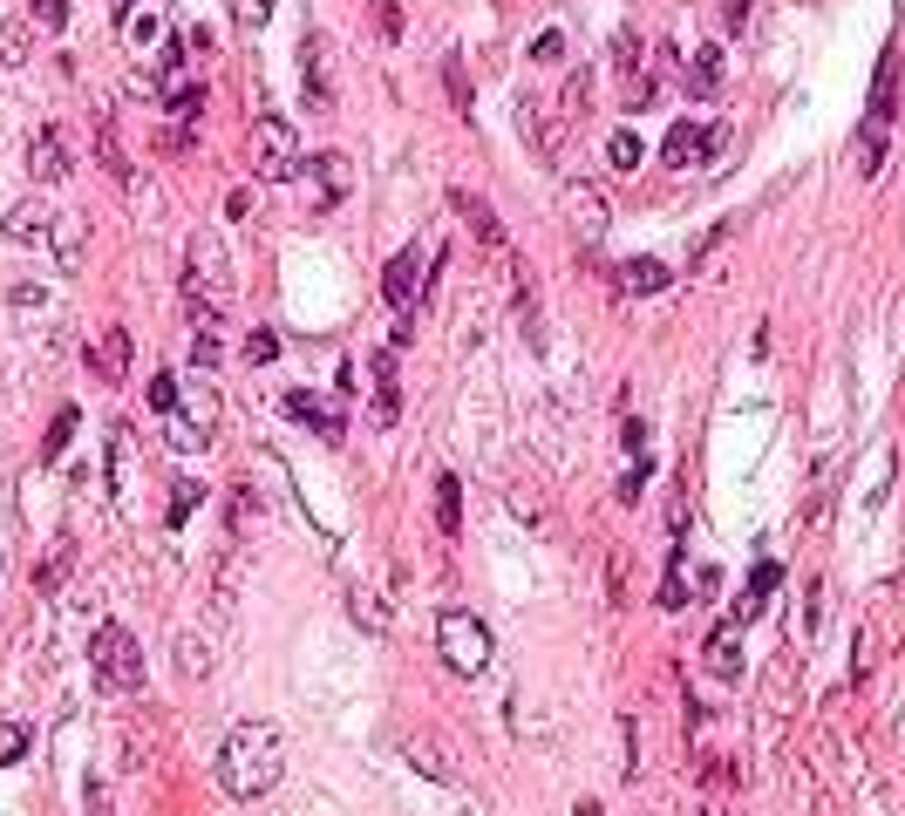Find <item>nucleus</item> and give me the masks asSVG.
Returning a JSON list of instances; mask_svg holds the SVG:
<instances>
[{"label":"nucleus","instance_id":"nucleus-1","mask_svg":"<svg viewBox=\"0 0 905 816\" xmlns=\"http://www.w3.org/2000/svg\"><path fill=\"white\" fill-rule=\"evenodd\" d=\"M218 790L231 803H259L266 790H280V769H287V749H280V728L272 721H239L218 742Z\"/></svg>","mask_w":905,"mask_h":816},{"label":"nucleus","instance_id":"nucleus-2","mask_svg":"<svg viewBox=\"0 0 905 816\" xmlns=\"http://www.w3.org/2000/svg\"><path fill=\"white\" fill-rule=\"evenodd\" d=\"M225 306H231L225 252H218V239H198V246H191V265H184V314L198 320V327H212Z\"/></svg>","mask_w":905,"mask_h":816},{"label":"nucleus","instance_id":"nucleus-3","mask_svg":"<svg viewBox=\"0 0 905 816\" xmlns=\"http://www.w3.org/2000/svg\"><path fill=\"white\" fill-rule=\"evenodd\" d=\"M89 667H96V681H103L109 694H137V687L150 681L137 633H130V627H116V619H103V633L89 640Z\"/></svg>","mask_w":905,"mask_h":816},{"label":"nucleus","instance_id":"nucleus-4","mask_svg":"<svg viewBox=\"0 0 905 816\" xmlns=\"http://www.w3.org/2000/svg\"><path fill=\"white\" fill-rule=\"evenodd\" d=\"M437 653H443V667H450V674L477 681V674L491 667L497 640H491V627H484L477 612H443V619H437Z\"/></svg>","mask_w":905,"mask_h":816},{"label":"nucleus","instance_id":"nucleus-5","mask_svg":"<svg viewBox=\"0 0 905 816\" xmlns=\"http://www.w3.org/2000/svg\"><path fill=\"white\" fill-rule=\"evenodd\" d=\"M252 171L266 184L300 177V143H293V130L280 123V116H259V123H252Z\"/></svg>","mask_w":905,"mask_h":816},{"label":"nucleus","instance_id":"nucleus-6","mask_svg":"<svg viewBox=\"0 0 905 816\" xmlns=\"http://www.w3.org/2000/svg\"><path fill=\"white\" fill-rule=\"evenodd\" d=\"M722 143H729V130H722V123H675V130L660 137V164H667V171L715 164V157H722Z\"/></svg>","mask_w":905,"mask_h":816},{"label":"nucleus","instance_id":"nucleus-7","mask_svg":"<svg viewBox=\"0 0 905 816\" xmlns=\"http://www.w3.org/2000/svg\"><path fill=\"white\" fill-rule=\"evenodd\" d=\"M49 231H55L49 198H21V205L0 211V239H8V246H49Z\"/></svg>","mask_w":905,"mask_h":816},{"label":"nucleus","instance_id":"nucleus-8","mask_svg":"<svg viewBox=\"0 0 905 816\" xmlns=\"http://www.w3.org/2000/svg\"><path fill=\"white\" fill-rule=\"evenodd\" d=\"M116 28H123V48H157L164 42V0H123V14H116Z\"/></svg>","mask_w":905,"mask_h":816},{"label":"nucleus","instance_id":"nucleus-9","mask_svg":"<svg viewBox=\"0 0 905 816\" xmlns=\"http://www.w3.org/2000/svg\"><path fill=\"white\" fill-rule=\"evenodd\" d=\"M28 171H34V184H49V191L68 184V143H62L55 123H49V130H34V143H28Z\"/></svg>","mask_w":905,"mask_h":816},{"label":"nucleus","instance_id":"nucleus-10","mask_svg":"<svg viewBox=\"0 0 905 816\" xmlns=\"http://www.w3.org/2000/svg\"><path fill=\"white\" fill-rule=\"evenodd\" d=\"M450 205L463 211V225L470 231H477V239H484V252H497V259H510V239H504V225H497V211L477 198V191H450Z\"/></svg>","mask_w":905,"mask_h":816},{"label":"nucleus","instance_id":"nucleus-11","mask_svg":"<svg viewBox=\"0 0 905 816\" xmlns=\"http://www.w3.org/2000/svg\"><path fill=\"white\" fill-rule=\"evenodd\" d=\"M416 272H422V252H416V246L381 265V300L396 306V314H409V306H416Z\"/></svg>","mask_w":905,"mask_h":816},{"label":"nucleus","instance_id":"nucleus-12","mask_svg":"<svg viewBox=\"0 0 905 816\" xmlns=\"http://www.w3.org/2000/svg\"><path fill=\"white\" fill-rule=\"evenodd\" d=\"M313 191H321V205H341L347 191H354V164H347V150H321V157L306 164Z\"/></svg>","mask_w":905,"mask_h":816},{"label":"nucleus","instance_id":"nucleus-13","mask_svg":"<svg viewBox=\"0 0 905 816\" xmlns=\"http://www.w3.org/2000/svg\"><path fill=\"white\" fill-rule=\"evenodd\" d=\"M701 660H708V674H722V681H735V674H742V619H722V627L708 633Z\"/></svg>","mask_w":905,"mask_h":816},{"label":"nucleus","instance_id":"nucleus-14","mask_svg":"<svg viewBox=\"0 0 905 816\" xmlns=\"http://www.w3.org/2000/svg\"><path fill=\"white\" fill-rule=\"evenodd\" d=\"M287 415L300 422V429H313V436H327V443H341V429H347V422L321 402V395H306V388H293V395H287Z\"/></svg>","mask_w":905,"mask_h":816},{"label":"nucleus","instance_id":"nucleus-15","mask_svg":"<svg viewBox=\"0 0 905 816\" xmlns=\"http://www.w3.org/2000/svg\"><path fill=\"white\" fill-rule=\"evenodd\" d=\"M89 374H96V381H109V388L130 374V334H123V327H109V334L89 347Z\"/></svg>","mask_w":905,"mask_h":816},{"label":"nucleus","instance_id":"nucleus-16","mask_svg":"<svg viewBox=\"0 0 905 816\" xmlns=\"http://www.w3.org/2000/svg\"><path fill=\"white\" fill-rule=\"evenodd\" d=\"M694 102H715L722 96V48H694L688 55V83H681Z\"/></svg>","mask_w":905,"mask_h":816},{"label":"nucleus","instance_id":"nucleus-17","mask_svg":"<svg viewBox=\"0 0 905 816\" xmlns=\"http://www.w3.org/2000/svg\"><path fill=\"white\" fill-rule=\"evenodd\" d=\"M565 211H572V225H579V239H600V231H606V198H600L593 184H572V191H565Z\"/></svg>","mask_w":905,"mask_h":816},{"label":"nucleus","instance_id":"nucleus-18","mask_svg":"<svg viewBox=\"0 0 905 816\" xmlns=\"http://www.w3.org/2000/svg\"><path fill=\"white\" fill-rule=\"evenodd\" d=\"M613 280H620V293H626V300H654V293L667 286V265H660V259H626V265L613 272Z\"/></svg>","mask_w":905,"mask_h":816},{"label":"nucleus","instance_id":"nucleus-19","mask_svg":"<svg viewBox=\"0 0 905 816\" xmlns=\"http://www.w3.org/2000/svg\"><path fill=\"white\" fill-rule=\"evenodd\" d=\"M776 578H783V565H769V558H763V565L750 572V586H742V606H735V619H756V612L769 606V592H776Z\"/></svg>","mask_w":905,"mask_h":816},{"label":"nucleus","instance_id":"nucleus-20","mask_svg":"<svg viewBox=\"0 0 905 816\" xmlns=\"http://www.w3.org/2000/svg\"><path fill=\"white\" fill-rule=\"evenodd\" d=\"M437 531H443V537L463 531V490H456L450 470H437Z\"/></svg>","mask_w":905,"mask_h":816},{"label":"nucleus","instance_id":"nucleus-21","mask_svg":"<svg viewBox=\"0 0 905 816\" xmlns=\"http://www.w3.org/2000/svg\"><path fill=\"white\" fill-rule=\"evenodd\" d=\"M83 246H89V225L83 218H55V259H62V272L83 265Z\"/></svg>","mask_w":905,"mask_h":816},{"label":"nucleus","instance_id":"nucleus-22","mask_svg":"<svg viewBox=\"0 0 905 816\" xmlns=\"http://www.w3.org/2000/svg\"><path fill=\"white\" fill-rule=\"evenodd\" d=\"M34 55V21H0V68H21Z\"/></svg>","mask_w":905,"mask_h":816},{"label":"nucleus","instance_id":"nucleus-23","mask_svg":"<svg viewBox=\"0 0 905 816\" xmlns=\"http://www.w3.org/2000/svg\"><path fill=\"white\" fill-rule=\"evenodd\" d=\"M640 157H647L640 130H613V137H606V164H613V171H640Z\"/></svg>","mask_w":905,"mask_h":816},{"label":"nucleus","instance_id":"nucleus-24","mask_svg":"<svg viewBox=\"0 0 905 816\" xmlns=\"http://www.w3.org/2000/svg\"><path fill=\"white\" fill-rule=\"evenodd\" d=\"M143 395H150V409H157V415H171V409L184 402V388H177V374H150V388H143Z\"/></svg>","mask_w":905,"mask_h":816},{"label":"nucleus","instance_id":"nucleus-25","mask_svg":"<svg viewBox=\"0 0 905 816\" xmlns=\"http://www.w3.org/2000/svg\"><path fill=\"white\" fill-rule=\"evenodd\" d=\"M28 21L49 28V34H62V28H68V0H28Z\"/></svg>","mask_w":905,"mask_h":816},{"label":"nucleus","instance_id":"nucleus-26","mask_svg":"<svg viewBox=\"0 0 905 816\" xmlns=\"http://www.w3.org/2000/svg\"><path fill=\"white\" fill-rule=\"evenodd\" d=\"M246 361H252V368L280 361V334H272V327H252V334H246Z\"/></svg>","mask_w":905,"mask_h":816},{"label":"nucleus","instance_id":"nucleus-27","mask_svg":"<svg viewBox=\"0 0 905 816\" xmlns=\"http://www.w3.org/2000/svg\"><path fill=\"white\" fill-rule=\"evenodd\" d=\"M409 762H416L422 775H437V783H456L450 762H443V749H429V742H409Z\"/></svg>","mask_w":905,"mask_h":816},{"label":"nucleus","instance_id":"nucleus-28","mask_svg":"<svg viewBox=\"0 0 905 816\" xmlns=\"http://www.w3.org/2000/svg\"><path fill=\"white\" fill-rule=\"evenodd\" d=\"M225 347H218V327H198V340H191V368H218Z\"/></svg>","mask_w":905,"mask_h":816},{"label":"nucleus","instance_id":"nucleus-29","mask_svg":"<svg viewBox=\"0 0 905 816\" xmlns=\"http://www.w3.org/2000/svg\"><path fill=\"white\" fill-rule=\"evenodd\" d=\"M443 89H450V102H456V109H470V75H463V55H450V62H443Z\"/></svg>","mask_w":905,"mask_h":816},{"label":"nucleus","instance_id":"nucleus-30","mask_svg":"<svg viewBox=\"0 0 905 816\" xmlns=\"http://www.w3.org/2000/svg\"><path fill=\"white\" fill-rule=\"evenodd\" d=\"M96 157H103V171H109L116 184H130V164H123V150H116V137H109V130L96 137Z\"/></svg>","mask_w":905,"mask_h":816},{"label":"nucleus","instance_id":"nucleus-31","mask_svg":"<svg viewBox=\"0 0 905 816\" xmlns=\"http://www.w3.org/2000/svg\"><path fill=\"white\" fill-rule=\"evenodd\" d=\"M375 34H381V42H402V8H396V0H381V8H375Z\"/></svg>","mask_w":905,"mask_h":816},{"label":"nucleus","instance_id":"nucleus-32","mask_svg":"<svg viewBox=\"0 0 905 816\" xmlns=\"http://www.w3.org/2000/svg\"><path fill=\"white\" fill-rule=\"evenodd\" d=\"M559 55H565V34H559V28L531 34V62H559Z\"/></svg>","mask_w":905,"mask_h":816},{"label":"nucleus","instance_id":"nucleus-33","mask_svg":"<svg viewBox=\"0 0 905 816\" xmlns=\"http://www.w3.org/2000/svg\"><path fill=\"white\" fill-rule=\"evenodd\" d=\"M21 755H28V728L8 721V728H0V762H21Z\"/></svg>","mask_w":905,"mask_h":816},{"label":"nucleus","instance_id":"nucleus-34","mask_svg":"<svg viewBox=\"0 0 905 816\" xmlns=\"http://www.w3.org/2000/svg\"><path fill=\"white\" fill-rule=\"evenodd\" d=\"M68 558H75V552H68V544H62V552H55V558H42V565H34V586H42V592H49V586H62V565H68Z\"/></svg>","mask_w":905,"mask_h":816},{"label":"nucleus","instance_id":"nucleus-35","mask_svg":"<svg viewBox=\"0 0 905 816\" xmlns=\"http://www.w3.org/2000/svg\"><path fill=\"white\" fill-rule=\"evenodd\" d=\"M177 660H184V674H205V660H212V653H205V640H198V633H184Z\"/></svg>","mask_w":905,"mask_h":816},{"label":"nucleus","instance_id":"nucleus-36","mask_svg":"<svg viewBox=\"0 0 905 816\" xmlns=\"http://www.w3.org/2000/svg\"><path fill=\"white\" fill-rule=\"evenodd\" d=\"M68 436H75V409H62V415H55V429H49V456H62V449H68Z\"/></svg>","mask_w":905,"mask_h":816},{"label":"nucleus","instance_id":"nucleus-37","mask_svg":"<svg viewBox=\"0 0 905 816\" xmlns=\"http://www.w3.org/2000/svg\"><path fill=\"white\" fill-rule=\"evenodd\" d=\"M231 14H239L246 28H266V14H272V0H231Z\"/></svg>","mask_w":905,"mask_h":816},{"label":"nucleus","instance_id":"nucleus-38","mask_svg":"<svg viewBox=\"0 0 905 816\" xmlns=\"http://www.w3.org/2000/svg\"><path fill=\"white\" fill-rule=\"evenodd\" d=\"M42 300H49L42 286H14V314H42Z\"/></svg>","mask_w":905,"mask_h":816},{"label":"nucleus","instance_id":"nucleus-39","mask_svg":"<svg viewBox=\"0 0 905 816\" xmlns=\"http://www.w3.org/2000/svg\"><path fill=\"white\" fill-rule=\"evenodd\" d=\"M722 21H729V34H742L750 28V0H722Z\"/></svg>","mask_w":905,"mask_h":816},{"label":"nucleus","instance_id":"nucleus-40","mask_svg":"<svg viewBox=\"0 0 905 816\" xmlns=\"http://www.w3.org/2000/svg\"><path fill=\"white\" fill-rule=\"evenodd\" d=\"M708 816H722V803H708Z\"/></svg>","mask_w":905,"mask_h":816}]
</instances>
